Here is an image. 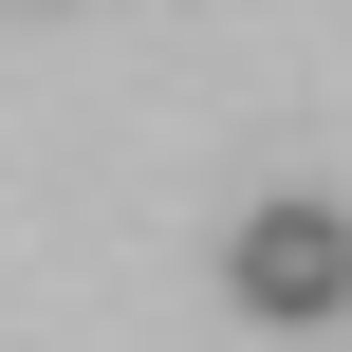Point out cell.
Returning <instances> with one entry per match:
<instances>
[{
    "mask_svg": "<svg viewBox=\"0 0 352 352\" xmlns=\"http://www.w3.org/2000/svg\"><path fill=\"white\" fill-rule=\"evenodd\" d=\"M223 297H241V334H352V204L334 186H260L223 223Z\"/></svg>",
    "mask_w": 352,
    "mask_h": 352,
    "instance_id": "1",
    "label": "cell"
}]
</instances>
